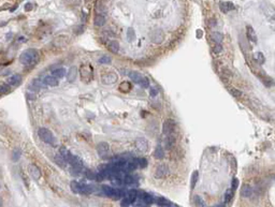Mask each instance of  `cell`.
I'll list each match as a JSON object with an SVG mask.
<instances>
[{"mask_svg": "<svg viewBox=\"0 0 275 207\" xmlns=\"http://www.w3.org/2000/svg\"><path fill=\"white\" fill-rule=\"evenodd\" d=\"M70 187L74 193H82V194H89L95 191H97V187L94 185H86L82 184V182H78V181L73 180L70 184Z\"/></svg>", "mask_w": 275, "mask_h": 207, "instance_id": "cell-1", "label": "cell"}, {"mask_svg": "<svg viewBox=\"0 0 275 207\" xmlns=\"http://www.w3.org/2000/svg\"><path fill=\"white\" fill-rule=\"evenodd\" d=\"M39 58V53L37 49L35 48H29L25 52L22 53L20 57V61L22 64L28 66V64H32L33 62L38 60Z\"/></svg>", "mask_w": 275, "mask_h": 207, "instance_id": "cell-2", "label": "cell"}, {"mask_svg": "<svg viewBox=\"0 0 275 207\" xmlns=\"http://www.w3.org/2000/svg\"><path fill=\"white\" fill-rule=\"evenodd\" d=\"M38 135H39V138H40L44 143H46V144H49V145L56 144V138H55V136H54V134H53L49 129H46V128H40L38 131Z\"/></svg>", "mask_w": 275, "mask_h": 207, "instance_id": "cell-3", "label": "cell"}, {"mask_svg": "<svg viewBox=\"0 0 275 207\" xmlns=\"http://www.w3.org/2000/svg\"><path fill=\"white\" fill-rule=\"evenodd\" d=\"M138 198V191L136 190H129L127 191L126 195L122 198L120 201V206L122 207H129L132 203H134Z\"/></svg>", "mask_w": 275, "mask_h": 207, "instance_id": "cell-4", "label": "cell"}, {"mask_svg": "<svg viewBox=\"0 0 275 207\" xmlns=\"http://www.w3.org/2000/svg\"><path fill=\"white\" fill-rule=\"evenodd\" d=\"M80 75H81V80L83 82H89L93 77V71L90 69V67L86 66V64H82L80 67Z\"/></svg>", "mask_w": 275, "mask_h": 207, "instance_id": "cell-5", "label": "cell"}, {"mask_svg": "<svg viewBox=\"0 0 275 207\" xmlns=\"http://www.w3.org/2000/svg\"><path fill=\"white\" fill-rule=\"evenodd\" d=\"M163 37H165V35H163V31H162L161 29H155V30H153L149 33V39L155 44L161 43L162 41H163Z\"/></svg>", "mask_w": 275, "mask_h": 207, "instance_id": "cell-6", "label": "cell"}, {"mask_svg": "<svg viewBox=\"0 0 275 207\" xmlns=\"http://www.w3.org/2000/svg\"><path fill=\"white\" fill-rule=\"evenodd\" d=\"M117 80H118V76H117V74L115 72H109L101 76V83L104 84V85L115 84L117 82Z\"/></svg>", "mask_w": 275, "mask_h": 207, "instance_id": "cell-7", "label": "cell"}, {"mask_svg": "<svg viewBox=\"0 0 275 207\" xmlns=\"http://www.w3.org/2000/svg\"><path fill=\"white\" fill-rule=\"evenodd\" d=\"M175 129V122L172 119H165L162 124V133L165 135H170Z\"/></svg>", "mask_w": 275, "mask_h": 207, "instance_id": "cell-8", "label": "cell"}, {"mask_svg": "<svg viewBox=\"0 0 275 207\" xmlns=\"http://www.w3.org/2000/svg\"><path fill=\"white\" fill-rule=\"evenodd\" d=\"M169 173V167L167 164H160V165H158L156 169V171H155V177L158 179L160 178H163V177H165V176L168 175Z\"/></svg>", "mask_w": 275, "mask_h": 207, "instance_id": "cell-9", "label": "cell"}, {"mask_svg": "<svg viewBox=\"0 0 275 207\" xmlns=\"http://www.w3.org/2000/svg\"><path fill=\"white\" fill-rule=\"evenodd\" d=\"M138 198H139V201L141 202V203L146 204V205H149L155 202V198H154L151 194H148V193H146V192H143V191L138 192Z\"/></svg>", "mask_w": 275, "mask_h": 207, "instance_id": "cell-10", "label": "cell"}, {"mask_svg": "<svg viewBox=\"0 0 275 207\" xmlns=\"http://www.w3.org/2000/svg\"><path fill=\"white\" fill-rule=\"evenodd\" d=\"M136 149H139L140 151L144 153V151H147L148 143L144 138H139L136 140Z\"/></svg>", "mask_w": 275, "mask_h": 207, "instance_id": "cell-11", "label": "cell"}, {"mask_svg": "<svg viewBox=\"0 0 275 207\" xmlns=\"http://www.w3.org/2000/svg\"><path fill=\"white\" fill-rule=\"evenodd\" d=\"M29 174H30V176H31L35 180H38L41 177V171L36 164H31V165L29 166Z\"/></svg>", "mask_w": 275, "mask_h": 207, "instance_id": "cell-12", "label": "cell"}, {"mask_svg": "<svg viewBox=\"0 0 275 207\" xmlns=\"http://www.w3.org/2000/svg\"><path fill=\"white\" fill-rule=\"evenodd\" d=\"M219 9L223 13H229L231 10L234 9V6H233V3L230 2V1H221V2L219 3Z\"/></svg>", "mask_w": 275, "mask_h": 207, "instance_id": "cell-13", "label": "cell"}, {"mask_svg": "<svg viewBox=\"0 0 275 207\" xmlns=\"http://www.w3.org/2000/svg\"><path fill=\"white\" fill-rule=\"evenodd\" d=\"M96 149H97V151H98L100 155H104V153H107V151L110 150V145L107 144V142H100V143L97 144Z\"/></svg>", "mask_w": 275, "mask_h": 207, "instance_id": "cell-14", "label": "cell"}, {"mask_svg": "<svg viewBox=\"0 0 275 207\" xmlns=\"http://www.w3.org/2000/svg\"><path fill=\"white\" fill-rule=\"evenodd\" d=\"M129 78H130L131 81L134 82V83L140 85L141 82H142V80L144 78V75H142L139 72H136V71H131V72L129 73Z\"/></svg>", "mask_w": 275, "mask_h": 207, "instance_id": "cell-15", "label": "cell"}, {"mask_svg": "<svg viewBox=\"0 0 275 207\" xmlns=\"http://www.w3.org/2000/svg\"><path fill=\"white\" fill-rule=\"evenodd\" d=\"M174 145H175V138H174L172 134L167 135L165 140L163 141V146H165V148H167V149H172V147H173Z\"/></svg>", "mask_w": 275, "mask_h": 207, "instance_id": "cell-16", "label": "cell"}, {"mask_svg": "<svg viewBox=\"0 0 275 207\" xmlns=\"http://www.w3.org/2000/svg\"><path fill=\"white\" fill-rule=\"evenodd\" d=\"M43 81H44V83L46 84V86H49V87L58 86V78H56L55 76H53V75H47V76H45Z\"/></svg>", "mask_w": 275, "mask_h": 207, "instance_id": "cell-17", "label": "cell"}, {"mask_svg": "<svg viewBox=\"0 0 275 207\" xmlns=\"http://www.w3.org/2000/svg\"><path fill=\"white\" fill-rule=\"evenodd\" d=\"M76 76H78V68L76 67H71L69 69L68 74H67V80H68V82L72 83V82L75 81Z\"/></svg>", "mask_w": 275, "mask_h": 207, "instance_id": "cell-18", "label": "cell"}, {"mask_svg": "<svg viewBox=\"0 0 275 207\" xmlns=\"http://www.w3.org/2000/svg\"><path fill=\"white\" fill-rule=\"evenodd\" d=\"M246 35H247V38H248L249 41H252V42H254V43L257 42V35H256L255 30H254V28H253L252 26L246 27Z\"/></svg>", "mask_w": 275, "mask_h": 207, "instance_id": "cell-19", "label": "cell"}, {"mask_svg": "<svg viewBox=\"0 0 275 207\" xmlns=\"http://www.w3.org/2000/svg\"><path fill=\"white\" fill-rule=\"evenodd\" d=\"M253 194V189L249 185H243L241 189V195L243 198H249Z\"/></svg>", "mask_w": 275, "mask_h": 207, "instance_id": "cell-20", "label": "cell"}, {"mask_svg": "<svg viewBox=\"0 0 275 207\" xmlns=\"http://www.w3.org/2000/svg\"><path fill=\"white\" fill-rule=\"evenodd\" d=\"M20 83H22V76L20 74H14L8 78V84H10V85L16 86V85H20Z\"/></svg>", "mask_w": 275, "mask_h": 207, "instance_id": "cell-21", "label": "cell"}, {"mask_svg": "<svg viewBox=\"0 0 275 207\" xmlns=\"http://www.w3.org/2000/svg\"><path fill=\"white\" fill-rule=\"evenodd\" d=\"M94 24L97 27H102L105 24V17L101 14L96 15L95 18H94Z\"/></svg>", "mask_w": 275, "mask_h": 207, "instance_id": "cell-22", "label": "cell"}, {"mask_svg": "<svg viewBox=\"0 0 275 207\" xmlns=\"http://www.w3.org/2000/svg\"><path fill=\"white\" fill-rule=\"evenodd\" d=\"M211 38H212V40L214 41L215 43H217V44H221V42H223V33H220V32H218V31L212 32Z\"/></svg>", "mask_w": 275, "mask_h": 207, "instance_id": "cell-23", "label": "cell"}, {"mask_svg": "<svg viewBox=\"0 0 275 207\" xmlns=\"http://www.w3.org/2000/svg\"><path fill=\"white\" fill-rule=\"evenodd\" d=\"M54 160H55L56 164H57V165H59V166H61V167H65L67 165V163H68L66 159H65L64 157L60 155V153L56 155L55 158H54Z\"/></svg>", "mask_w": 275, "mask_h": 207, "instance_id": "cell-24", "label": "cell"}, {"mask_svg": "<svg viewBox=\"0 0 275 207\" xmlns=\"http://www.w3.org/2000/svg\"><path fill=\"white\" fill-rule=\"evenodd\" d=\"M194 203L197 207H206V203L204 202V200L199 195L194 196Z\"/></svg>", "mask_w": 275, "mask_h": 207, "instance_id": "cell-25", "label": "cell"}, {"mask_svg": "<svg viewBox=\"0 0 275 207\" xmlns=\"http://www.w3.org/2000/svg\"><path fill=\"white\" fill-rule=\"evenodd\" d=\"M131 84L129 83V82H123L120 85H119V87H118V89H119V91H122V92H128V91H130L131 90Z\"/></svg>", "mask_w": 275, "mask_h": 207, "instance_id": "cell-26", "label": "cell"}, {"mask_svg": "<svg viewBox=\"0 0 275 207\" xmlns=\"http://www.w3.org/2000/svg\"><path fill=\"white\" fill-rule=\"evenodd\" d=\"M109 49H110L112 53H118L119 51V43L117 42V41H111L110 43H109Z\"/></svg>", "mask_w": 275, "mask_h": 207, "instance_id": "cell-27", "label": "cell"}, {"mask_svg": "<svg viewBox=\"0 0 275 207\" xmlns=\"http://www.w3.org/2000/svg\"><path fill=\"white\" fill-rule=\"evenodd\" d=\"M66 74V70L64 68H59V69H56L53 71V76H55L56 78H62Z\"/></svg>", "mask_w": 275, "mask_h": 207, "instance_id": "cell-28", "label": "cell"}, {"mask_svg": "<svg viewBox=\"0 0 275 207\" xmlns=\"http://www.w3.org/2000/svg\"><path fill=\"white\" fill-rule=\"evenodd\" d=\"M154 157L157 159H163L165 158V151H163V148H161L160 146H158L154 151Z\"/></svg>", "mask_w": 275, "mask_h": 207, "instance_id": "cell-29", "label": "cell"}, {"mask_svg": "<svg viewBox=\"0 0 275 207\" xmlns=\"http://www.w3.org/2000/svg\"><path fill=\"white\" fill-rule=\"evenodd\" d=\"M20 155H22V151H20L18 148H16V149H14L13 151H12V155H11V158H12V161H18L20 158Z\"/></svg>", "mask_w": 275, "mask_h": 207, "instance_id": "cell-30", "label": "cell"}, {"mask_svg": "<svg viewBox=\"0 0 275 207\" xmlns=\"http://www.w3.org/2000/svg\"><path fill=\"white\" fill-rule=\"evenodd\" d=\"M155 202H156L157 204L160 205L161 207H168L170 206V202L168 201V200H165V198H158L155 200Z\"/></svg>", "mask_w": 275, "mask_h": 207, "instance_id": "cell-31", "label": "cell"}, {"mask_svg": "<svg viewBox=\"0 0 275 207\" xmlns=\"http://www.w3.org/2000/svg\"><path fill=\"white\" fill-rule=\"evenodd\" d=\"M198 179H199V172L198 171H194L192 173V176H191V189H194L196 187V184L198 182Z\"/></svg>", "mask_w": 275, "mask_h": 207, "instance_id": "cell-32", "label": "cell"}, {"mask_svg": "<svg viewBox=\"0 0 275 207\" xmlns=\"http://www.w3.org/2000/svg\"><path fill=\"white\" fill-rule=\"evenodd\" d=\"M228 90H229V92H230V95H232L234 98L239 99L242 97V92L239 89H237V88H234V87H231V88H229Z\"/></svg>", "mask_w": 275, "mask_h": 207, "instance_id": "cell-33", "label": "cell"}, {"mask_svg": "<svg viewBox=\"0 0 275 207\" xmlns=\"http://www.w3.org/2000/svg\"><path fill=\"white\" fill-rule=\"evenodd\" d=\"M112 61V58L110 56H102L98 59V63L99 64H109Z\"/></svg>", "mask_w": 275, "mask_h": 207, "instance_id": "cell-34", "label": "cell"}, {"mask_svg": "<svg viewBox=\"0 0 275 207\" xmlns=\"http://www.w3.org/2000/svg\"><path fill=\"white\" fill-rule=\"evenodd\" d=\"M254 58H255V60L257 61L258 63H260V64H263L264 63V56H263V54L262 53H256L255 55H254Z\"/></svg>", "mask_w": 275, "mask_h": 207, "instance_id": "cell-35", "label": "cell"}, {"mask_svg": "<svg viewBox=\"0 0 275 207\" xmlns=\"http://www.w3.org/2000/svg\"><path fill=\"white\" fill-rule=\"evenodd\" d=\"M136 182V178L132 175H126L124 178V184L126 185H132Z\"/></svg>", "mask_w": 275, "mask_h": 207, "instance_id": "cell-36", "label": "cell"}, {"mask_svg": "<svg viewBox=\"0 0 275 207\" xmlns=\"http://www.w3.org/2000/svg\"><path fill=\"white\" fill-rule=\"evenodd\" d=\"M85 176H86V178L90 179V180L97 179V174H95V173L91 172V171H89V170H86V171H85Z\"/></svg>", "mask_w": 275, "mask_h": 207, "instance_id": "cell-37", "label": "cell"}, {"mask_svg": "<svg viewBox=\"0 0 275 207\" xmlns=\"http://www.w3.org/2000/svg\"><path fill=\"white\" fill-rule=\"evenodd\" d=\"M32 84L36 85L39 89H40V88H44V87L46 86V84L44 83V81H40V80H33V81H32Z\"/></svg>", "mask_w": 275, "mask_h": 207, "instance_id": "cell-38", "label": "cell"}, {"mask_svg": "<svg viewBox=\"0 0 275 207\" xmlns=\"http://www.w3.org/2000/svg\"><path fill=\"white\" fill-rule=\"evenodd\" d=\"M138 165H139L141 169H144V167L147 166V160L145 158H139L138 159Z\"/></svg>", "mask_w": 275, "mask_h": 207, "instance_id": "cell-39", "label": "cell"}, {"mask_svg": "<svg viewBox=\"0 0 275 207\" xmlns=\"http://www.w3.org/2000/svg\"><path fill=\"white\" fill-rule=\"evenodd\" d=\"M10 84H2L1 85V87H0V91H1V93L2 95H6V93H8V92L10 91Z\"/></svg>", "mask_w": 275, "mask_h": 207, "instance_id": "cell-40", "label": "cell"}, {"mask_svg": "<svg viewBox=\"0 0 275 207\" xmlns=\"http://www.w3.org/2000/svg\"><path fill=\"white\" fill-rule=\"evenodd\" d=\"M232 196H233V190H232V189L227 190L226 194H225V201H226V202H230V201H231Z\"/></svg>", "mask_w": 275, "mask_h": 207, "instance_id": "cell-41", "label": "cell"}, {"mask_svg": "<svg viewBox=\"0 0 275 207\" xmlns=\"http://www.w3.org/2000/svg\"><path fill=\"white\" fill-rule=\"evenodd\" d=\"M127 37H128V40H129V41H132L133 39L136 38V33H134V31H133V29H132V28H129V29H128Z\"/></svg>", "mask_w": 275, "mask_h": 207, "instance_id": "cell-42", "label": "cell"}, {"mask_svg": "<svg viewBox=\"0 0 275 207\" xmlns=\"http://www.w3.org/2000/svg\"><path fill=\"white\" fill-rule=\"evenodd\" d=\"M213 52H214L215 54L221 53L223 52V45H221V44H216V45L214 46V48H213Z\"/></svg>", "mask_w": 275, "mask_h": 207, "instance_id": "cell-43", "label": "cell"}, {"mask_svg": "<svg viewBox=\"0 0 275 207\" xmlns=\"http://www.w3.org/2000/svg\"><path fill=\"white\" fill-rule=\"evenodd\" d=\"M140 86L143 87V88H147V87L149 86V81H148V78L144 76V78H143L141 84H140Z\"/></svg>", "mask_w": 275, "mask_h": 207, "instance_id": "cell-44", "label": "cell"}, {"mask_svg": "<svg viewBox=\"0 0 275 207\" xmlns=\"http://www.w3.org/2000/svg\"><path fill=\"white\" fill-rule=\"evenodd\" d=\"M237 187H239V179H237V178H234V179H233V180H232V184H231V189L233 190V191H235Z\"/></svg>", "mask_w": 275, "mask_h": 207, "instance_id": "cell-45", "label": "cell"}, {"mask_svg": "<svg viewBox=\"0 0 275 207\" xmlns=\"http://www.w3.org/2000/svg\"><path fill=\"white\" fill-rule=\"evenodd\" d=\"M64 1L67 4H70V6H76V4L80 3V0H64Z\"/></svg>", "mask_w": 275, "mask_h": 207, "instance_id": "cell-46", "label": "cell"}, {"mask_svg": "<svg viewBox=\"0 0 275 207\" xmlns=\"http://www.w3.org/2000/svg\"><path fill=\"white\" fill-rule=\"evenodd\" d=\"M158 89H157L156 87H152L151 88V91H149V93H151L152 97H156L157 95H158Z\"/></svg>", "mask_w": 275, "mask_h": 207, "instance_id": "cell-47", "label": "cell"}, {"mask_svg": "<svg viewBox=\"0 0 275 207\" xmlns=\"http://www.w3.org/2000/svg\"><path fill=\"white\" fill-rule=\"evenodd\" d=\"M25 10H26V11H31V10H32V4H31V3H27L26 6H25Z\"/></svg>", "mask_w": 275, "mask_h": 207, "instance_id": "cell-48", "label": "cell"}, {"mask_svg": "<svg viewBox=\"0 0 275 207\" xmlns=\"http://www.w3.org/2000/svg\"><path fill=\"white\" fill-rule=\"evenodd\" d=\"M212 207H225V205L223 204H217V205H214V206H212Z\"/></svg>", "mask_w": 275, "mask_h": 207, "instance_id": "cell-49", "label": "cell"}, {"mask_svg": "<svg viewBox=\"0 0 275 207\" xmlns=\"http://www.w3.org/2000/svg\"><path fill=\"white\" fill-rule=\"evenodd\" d=\"M197 35H198V37H199V38L201 37V35H202V31H201V30H199V31H197Z\"/></svg>", "mask_w": 275, "mask_h": 207, "instance_id": "cell-50", "label": "cell"}]
</instances>
